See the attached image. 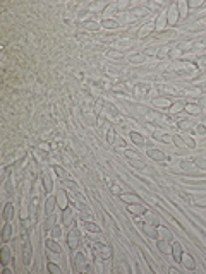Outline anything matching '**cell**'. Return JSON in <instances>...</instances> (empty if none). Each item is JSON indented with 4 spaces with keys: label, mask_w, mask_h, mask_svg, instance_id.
Here are the masks:
<instances>
[{
    "label": "cell",
    "mask_w": 206,
    "mask_h": 274,
    "mask_svg": "<svg viewBox=\"0 0 206 274\" xmlns=\"http://www.w3.org/2000/svg\"><path fill=\"white\" fill-rule=\"evenodd\" d=\"M77 240H79V233H77V231H70V233H69L67 243H69V247H70V248L77 247Z\"/></svg>",
    "instance_id": "obj_1"
},
{
    "label": "cell",
    "mask_w": 206,
    "mask_h": 274,
    "mask_svg": "<svg viewBox=\"0 0 206 274\" xmlns=\"http://www.w3.org/2000/svg\"><path fill=\"white\" fill-rule=\"evenodd\" d=\"M84 264H86V259H84V255L83 253H77L76 255V262H74V266H76V271H84Z\"/></svg>",
    "instance_id": "obj_2"
},
{
    "label": "cell",
    "mask_w": 206,
    "mask_h": 274,
    "mask_svg": "<svg viewBox=\"0 0 206 274\" xmlns=\"http://www.w3.org/2000/svg\"><path fill=\"white\" fill-rule=\"evenodd\" d=\"M129 211H131L132 214H143V212H146V207L141 204H137V202H134V204H129Z\"/></svg>",
    "instance_id": "obj_3"
},
{
    "label": "cell",
    "mask_w": 206,
    "mask_h": 274,
    "mask_svg": "<svg viewBox=\"0 0 206 274\" xmlns=\"http://www.w3.org/2000/svg\"><path fill=\"white\" fill-rule=\"evenodd\" d=\"M172 253H174V259L179 262L180 259H182V247H180V243L179 242H175L174 243V247H172Z\"/></svg>",
    "instance_id": "obj_4"
},
{
    "label": "cell",
    "mask_w": 206,
    "mask_h": 274,
    "mask_svg": "<svg viewBox=\"0 0 206 274\" xmlns=\"http://www.w3.org/2000/svg\"><path fill=\"white\" fill-rule=\"evenodd\" d=\"M47 247L55 253H62V248H60V245H58L55 240H47Z\"/></svg>",
    "instance_id": "obj_5"
},
{
    "label": "cell",
    "mask_w": 206,
    "mask_h": 274,
    "mask_svg": "<svg viewBox=\"0 0 206 274\" xmlns=\"http://www.w3.org/2000/svg\"><path fill=\"white\" fill-rule=\"evenodd\" d=\"M148 156H149L151 159H158V161L165 159V154H163V153H160L158 149H149V151H148Z\"/></svg>",
    "instance_id": "obj_6"
},
{
    "label": "cell",
    "mask_w": 206,
    "mask_h": 274,
    "mask_svg": "<svg viewBox=\"0 0 206 274\" xmlns=\"http://www.w3.org/2000/svg\"><path fill=\"white\" fill-rule=\"evenodd\" d=\"M95 250H98V252L101 253V257H103V259L110 257V248H106L105 245H101V243H98V245H96V248H95Z\"/></svg>",
    "instance_id": "obj_7"
},
{
    "label": "cell",
    "mask_w": 206,
    "mask_h": 274,
    "mask_svg": "<svg viewBox=\"0 0 206 274\" xmlns=\"http://www.w3.org/2000/svg\"><path fill=\"white\" fill-rule=\"evenodd\" d=\"M144 231H146V235H148L149 238H156V237H158V231H156V228H155V225H153V226H149V225H146V226H144Z\"/></svg>",
    "instance_id": "obj_8"
},
{
    "label": "cell",
    "mask_w": 206,
    "mask_h": 274,
    "mask_svg": "<svg viewBox=\"0 0 206 274\" xmlns=\"http://www.w3.org/2000/svg\"><path fill=\"white\" fill-rule=\"evenodd\" d=\"M182 264H184L187 269H194V259L191 257V255H184V257H182Z\"/></svg>",
    "instance_id": "obj_9"
},
{
    "label": "cell",
    "mask_w": 206,
    "mask_h": 274,
    "mask_svg": "<svg viewBox=\"0 0 206 274\" xmlns=\"http://www.w3.org/2000/svg\"><path fill=\"white\" fill-rule=\"evenodd\" d=\"M175 21H177V5H172V9L168 12V22L175 24Z\"/></svg>",
    "instance_id": "obj_10"
},
{
    "label": "cell",
    "mask_w": 206,
    "mask_h": 274,
    "mask_svg": "<svg viewBox=\"0 0 206 274\" xmlns=\"http://www.w3.org/2000/svg\"><path fill=\"white\" fill-rule=\"evenodd\" d=\"M11 262V255H9V248L4 247L2 248V264L4 266H7V264Z\"/></svg>",
    "instance_id": "obj_11"
},
{
    "label": "cell",
    "mask_w": 206,
    "mask_h": 274,
    "mask_svg": "<svg viewBox=\"0 0 206 274\" xmlns=\"http://www.w3.org/2000/svg\"><path fill=\"white\" fill-rule=\"evenodd\" d=\"M131 137H132V141H134L137 146H143V144H144V139H143V135H141V134H137V132H132Z\"/></svg>",
    "instance_id": "obj_12"
},
{
    "label": "cell",
    "mask_w": 206,
    "mask_h": 274,
    "mask_svg": "<svg viewBox=\"0 0 206 274\" xmlns=\"http://www.w3.org/2000/svg\"><path fill=\"white\" fill-rule=\"evenodd\" d=\"M57 199H58V202H60V207L65 209V207H67V195H65V192H60Z\"/></svg>",
    "instance_id": "obj_13"
},
{
    "label": "cell",
    "mask_w": 206,
    "mask_h": 274,
    "mask_svg": "<svg viewBox=\"0 0 206 274\" xmlns=\"http://www.w3.org/2000/svg\"><path fill=\"white\" fill-rule=\"evenodd\" d=\"M158 248H160V252H170V247H168L167 240H158Z\"/></svg>",
    "instance_id": "obj_14"
},
{
    "label": "cell",
    "mask_w": 206,
    "mask_h": 274,
    "mask_svg": "<svg viewBox=\"0 0 206 274\" xmlns=\"http://www.w3.org/2000/svg\"><path fill=\"white\" fill-rule=\"evenodd\" d=\"M55 202H57V199H55V197H48V200H47V214H50V212L53 211V206H55Z\"/></svg>",
    "instance_id": "obj_15"
},
{
    "label": "cell",
    "mask_w": 206,
    "mask_h": 274,
    "mask_svg": "<svg viewBox=\"0 0 206 274\" xmlns=\"http://www.w3.org/2000/svg\"><path fill=\"white\" fill-rule=\"evenodd\" d=\"M153 103H155L156 106H163V108H165V106H170V101L167 100V98H156Z\"/></svg>",
    "instance_id": "obj_16"
},
{
    "label": "cell",
    "mask_w": 206,
    "mask_h": 274,
    "mask_svg": "<svg viewBox=\"0 0 206 274\" xmlns=\"http://www.w3.org/2000/svg\"><path fill=\"white\" fill-rule=\"evenodd\" d=\"M185 110L189 111L191 115H198V113L201 111V108L198 105H187V106H185Z\"/></svg>",
    "instance_id": "obj_17"
},
{
    "label": "cell",
    "mask_w": 206,
    "mask_h": 274,
    "mask_svg": "<svg viewBox=\"0 0 206 274\" xmlns=\"http://www.w3.org/2000/svg\"><path fill=\"white\" fill-rule=\"evenodd\" d=\"M122 200H126V202H139V199L132 194H124L122 195Z\"/></svg>",
    "instance_id": "obj_18"
},
{
    "label": "cell",
    "mask_w": 206,
    "mask_h": 274,
    "mask_svg": "<svg viewBox=\"0 0 206 274\" xmlns=\"http://www.w3.org/2000/svg\"><path fill=\"white\" fill-rule=\"evenodd\" d=\"M103 26H105V27H108V29H115V27L119 26V24H117V21H113V19H112V21L105 19V21H103Z\"/></svg>",
    "instance_id": "obj_19"
},
{
    "label": "cell",
    "mask_w": 206,
    "mask_h": 274,
    "mask_svg": "<svg viewBox=\"0 0 206 274\" xmlns=\"http://www.w3.org/2000/svg\"><path fill=\"white\" fill-rule=\"evenodd\" d=\"M70 218H72V212H70V209L67 211V207H65V209H64V223L69 225V223H70Z\"/></svg>",
    "instance_id": "obj_20"
},
{
    "label": "cell",
    "mask_w": 206,
    "mask_h": 274,
    "mask_svg": "<svg viewBox=\"0 0 206 274\" xmlns=\"http://www.w3.org/2000/svg\"><path fill=\"white\" fill-rule=\"evenodd\" d=\"M83 225H84V226L88 228V230H91V231H95V233H100V228L96 226V225H93V223H88V221H84Z\"/></svg>",
    "instance_id": "obj_21"
},
{
    "label": "cell",
    "mask_w": 206,
    "mask_h": 274,
    "mask_svg": "<svg viewBox=\"0 0 206 274\" xmlns=\"http://www.w3.org/2000/svg\"><path fill=\"white\" fill-rule=\"evenodd\" d=\"M29 259H31V248H29V243L26 245V248H24V262H29Z\"/></svg>",
    "instance_id": "obj_22"
},
{
    "label": "cell",
    "mask_w": 206,
    "mask_h": 274,
    "mask_svg": "<svg viewBox=\"0 0 206 274\" xmlns=\"http://www.w3.org/2000/svg\"><path fill=\"white\" fill-rule=\"evenodd\" d=\"M43 182H45V189L50 192V190H52V180H50V177L45 175V177H43Z\"/></svg>",
    "instance_id": "obj_23"
},
{
    "label": "cell",
    "mask_w": 206,
    "mask_h": 274,
    "mask_svg": "<svg viewBox=\"0 0 206 274\" xmlns=\"http://www.w3.org/2000/svg\"><path fill=\"white\" fill-rule=\"evenodd\" d=\"M163 26H165V14H162V16L158 17V21H156V27H158V29H163Z\"/></svg>",
    "instance_id": "obj_24"
},
{
    "label": "cell",
    "mask_w": 206,
    "mask_h": 274,
    "mask_svg": "<svg viewBox=\"0 0 206 274\" xmlns=\"http://www.w3.org/2000/svg\"><path fill=\"white\" fill-rule=\"evenodd\" d=\"M48 271H50V272H55V274H60V267H58V266H55V264H48Z\"/></svg>",
    "instance_id": "obj_25"
},
{
    "label": "cell",
    "mask_w": 206,
    "mask_h": 274,
    "mask_svg": "<svg viewBox=\"0 0 206 274\" xmlns=\"http://www.w3.org/2000/svg\"><path fill=\"white\" fill-rule=\"evenodd\" d=\"M182 108H184L182 103H175V105H172V113H179V111H182Z\"/></svg>",
    "instance_id": "obj_26"
},
{
    "label": "cell",
    "mask_w": 206,
    "mask_h": 274,
    "mask_svg": "<svg viewBox=\"0 0 206 274\" xmlns=\"http://www.w3.org/2000/svg\"><path fill=\"white\" fill-rule=\"evenodd\" d=\"M11 238V225H5L4 228V240H9Z\"/></svg>",
    "instance_id": "obj_27"
},
{
    "label": "cell",
    "mask_w": 206,
    "mask_h": 274,
    "mask_svg": "<svg viewBox=\"0 0 206 274\" xmlns=\"http://www.w3.org/2000/svg\"><path fill=\"white\" fill-rule=\"evenodd\" d=\"M124 153H126L127 158H131V159H139V154L134 153V151H124Z\"/></svg>",
    "instance_id": "obj_28"
},
{
    "label": "cell",
    "mask_w": 206,
    "mask_h": 274,
    "mask_svg": "<svg viewBox=\"0 0 206 274\" xmlns=\"http://www.w3.org/2000/svg\"><path fill=\"white\" fill-rule=\"evenodd\" d=\"M153 27H155V24H146V26H144V29L139 33V34H141V36H144V34H146V33H149L151 29H153Z\"/></svg>",
    "instance_id": "obj_29"
},
{
    "label": "cell",
    "mask_w": 206,
    "mask_h": 274,
    "mask_svg": "<svg viewBox=\"0 0 206 274\" xmlns=\"http://www.w3.org/2000/svg\"><path fill=\"white\" fill-rule=\"evenodd\" d=\"M53 170H55V173H57L58 177H62V178L65 177V171H64V170L60 168V166H57V164H55V166H53Z\"/></svg>",
    "instance_id": "obj_30"
},
{
    "label": "cell",
    "mask_w": 206,
    "mask_h": 274,
    "mask_svg": "<svg viewBox=\"0 0 206 274\" xmlns=\"http://www.w3.org/2000/svg\"><path fill=\"white\" fill-rule=\"evenodd\" d=\"M11 212H12V206L9 204L5 207V211H4V218H5V219H9V216H11Z\"/></svg>",
    "instance_id": "obj_31"
},
{
    "label": "cell",
    "mask_w": 206,
    "mask_h": 274,
    "mask_svg": "<svg viewBox=\"0 0 206 274\" xmlns=\"http://www.w3.org/2000/svg\"><path fill=\"white\" fill-rule=\"evenodd\" d=\"M84 27H88V29H98V22H86Z\"/></svg>",
    "instance_id": "obj_32"
},
{
    "label": "cell",
    "mask_w": 206,
    "mask_h": 274,
    "mask_svg": "<svg viewBox=\"0 0 206 274\" xmlns=\"http://www.w3.org/2000/svg\"><path fill=\"white\" fill-rule=\"evenodd\" d=\"M182 168L189 171V170H194V164H192V163H182Z\"/></svg>",
    "instance_id": "obj_33"
},
{
    "label": "cell",
    "mask_w": 206,
    "mask_h": 274,
    "mask_svg": "<svg viewBox=\"0 0 206 274\" xmlns=\"http://www.w3.org/2000/svg\"><path fill=\"white\" fill-rule=\"evenodd\" d=\"M184 141H185V144H187L189 148H194V141H192V139H189V137H184Z\"/></svg>",
    "instance_id": "obj_34"
},
{
    "label": "cell",
    "mask_w": 206,
    "mask_h": 274,
    "mask_svg": "<svg viewBox=\"0 0 206 274\" xmlns=\"http://www.w3.org/2000/svg\"><path fill=\"white\" fill-rule=\"evenodd\" d=\"M179 127H180V129H185V130H187V129H191V123H189V122H182V123H179Z\"/></svg>",
    "instance_id": "obj_35"
},
{
    "label": "cell",
    "mask_w": 206,
    "mask_h": 274,
    "mask_svg": "<svg viewBox=\"0 0 206 274\" xmlns=\"http://www.w3.org/2000/svg\"><path fill=\"white\" fill-rule=\"evenodd\" d=\"M174 142L177 144V146H184V139H179V137H175V139H174Z\"/></svg>",
    "instance_id": "obj_36"
},
{
    "label": "cell",
    "mask_w": 206,
    "mask_h": 274,
    "mask_svg": "<svg viewBox=\"0 0 206 274\" xmlns=\"http://www.w3.org/2000/svg\"><path fill=\"white\" fill-rule=\"evenodd\" d=\"M53 237H57V238L60 237V228H58V226L53 228Z\"/></svg>",
    "instance_id": "obj_37"
},
{
    "label": "cell",
    "mask_w": 206,
    "mask_h": 274,
    "mask_svg": "<svg viewBox=\"0 0 206 274\" xmlns=\"http://www.w3.org/2000/svg\"><path fill=\"white\" fill-rule=\"evenodd\" d=\"M167 53H168V48H163V50H160V55H158V57H165Z\"/></svg>",
    "instance_id": "obj_38"
},
{
    "label": "cell",
    "mask_w": 206,
    "mask_h": 274,
    "mask_svg": "<svg viewBox=\"0 0 206 274\" xmlns=\"http://www.w3.org/2000/svg\"><path fill=\"white\" fill-rule=\"evenodd\" d=\"M108 55H112L113 58H119V57H120V53H119V52H108Z\"/></svg>",
    "instance_id": "obj_39"
},
{
    "label": "cell",
    "mask_w": 206,
    "mask_h": 274,
    "mask_svg": "<svg viewBox=\"0 0 206 274\" xmlns=\"http://www.w3.org/2000/svg\"><path fill=\"white\" fill-rule=\"evenodd\" d=\"M108 142H113V130L108 132Z\"/></svg>",
    "instance_id": "obj_40"
},
{
    "label": "cell",
    "mask_w": 206,
    "mask_h": 274,
    "mask_svg": "<svg viewBox=\"0 0 206 274\" xmlns=\"http://www.w3.org/2000/svg\"><path fill=\"white\" fill-rule=\"evenodd\" d=\"M198 163H199L201 168H206V161H204V159H198Z\"/></svg>",
    "instance_id": "obj_41"
},
{
    "label": "cell",
    "mask_w": 206,
    "mask_h": 274,
    "mask_svg": "<svg viewBox=\"0 0 206 274\" xmlns=\"http://www.w3.org/2000/svg\"><path fill=\"white\" fill-rule=\"evenodd\" d=\"M201 4H203V2H189V5H191V7H199Z\"/></svg>",
    "instance_id": "obj_42"
},
{
    "label": "cell",
    "mask_w": 206,
    "mask_h": 274,
    "mask_svg": "<svg viewBox=\"0 0 206 274\" xmlns=\"http://www.w3.org/2000/svg\"><path fill=\"white\" fill-rule=\"evenodd\" d=\"M143 60V57H132V62H141Z\"/></svg>",
    "instance_id": "obj_43"
},
{
    "label": "cell",
    "mask_w": 206,
    "mask_h": 274,
    "mask_svg": "<svg viewBox=\"0 0 206 274\" xmlns=\"http://www.w3.org/2000/svg\"><path fill=\"white\" fill-rule=\"evenodd\" d=\"M204 130H206L204 125H199V127H198V132H204Z\"/></svg>",
    "instance_id": "obj_44"
},
{
    "label": "cell",
    "mask_w": 206,
    "mask_h": 274,
    "mask_svg": "<svg viewBox=\"0 0 206 274\" xmlns=\"http://www.w3.org/2000/svg\"><path fill=\"white\" fill-rule=\"evenodd\" d=\"M199 103H201L203 106H206V96H204V98H201V100H199Z\"/></svg>",
    "instance_id": "obj_45"
},
{
    "label": "cell",
    "mask_w": 206,
    "mask_h": 274,
    "mask_svg": "<svg viewBox=\"0 0 206 274\" xmlns=\"http://www.w3.org/2000/svg\"><path fill=\"white\" fill-rule=\"evenodd\" d=\"M113 192H115V194H120V189H119L117 185H113Z\"/></svg>",
    "instance_id": "obj_46"
},
{
    "label": "cell",
    "mask_w": 206,
    "mask_h": 274,
    "mask_svg": "<svg viewBox=\"0 0 206 274\" xmlns=\"http://www.w3.org/2000/svg\"><path fill=\"white\" fill-rule=\"evenodd\" d=\"M126 5H127V2H120V4H119V7H120V9H124Z\"/></svg>",
    "instance_id": "obj_47"
}]
</instances>
